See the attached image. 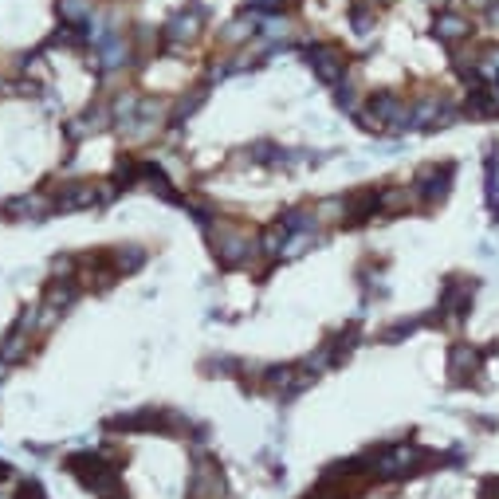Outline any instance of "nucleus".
I'll return each instance as SVG.
<instances>
[{"instance_id": "15", "label": "nucleus", "mask_w": 499, "mask_h": 499, "mask_svg": "<svg viewBox=\"0 0 499 499\" xmlns=\"http://www.w3.org/2000/svg\"><path fill=\"white\" fill-rule=\"evenodd\" d=\"M315 217H319V224H330V220L342 217V197H327L315 205Z\"/></svg>"}, {"instance_id": "18", "label": "nucleus", "mask_w": 499, "mask_h": 499, "mask_svg": "<svg viewBox=\"0 0 499 499\" xmlns=\"http://www.w3.org/2000/svg\"><path fill=\"white\" fill-rule=\"evenodd\" d=\"M334 102H339V110H346V114H358V95H354V87H339Z\"/></svg>"}, {"instance_id": "17", "label": "nucleus", "mask_w": 499, "mask_h": 499, "mask_svg": "<svg viewBox=\"0 0 499 499\" xmlns=\"http://www.w3.org/2000/svg\"><path fill=\"white\" fill-rule=\"evenodd\" d=\"M260 36H264V40H287V36H291V24H287V20H275V16H271V20H264Z\"/></svg>"}, {"instance_id": "4", "label": "nucleus", "mask_w": 499, "mask_h": 499, "mask_svg": "<svg viewBox=\"0 0 499 499\" xmlns=\"http://www.w3.org/2000/svg\"><path fill=\"white\" fill-rule=\"evenodd\" d=\"M307 67L315 71L319 83H339L346 75V55L334 43H315V48H307Z\"/></svg>"}, {"instance_id": "11", "label": "nucleus", "mask_w": 499, "mask_h": 499, "mask_svg": "<svg viewBox=\"0 0 499 499\" xmlns=\"http://www.w3.org/2000/svg\"><path fill=\"white\" fill-rule=\"evenodd\" d=\"M55 12H60L63 24L79 28V24H87L90 16H95V0H60V4H55Z\"/></svg>"}, {"instance_id": "10", "label": "nucleus", "mask_w": 499, "mask_h": 499, "mask_svg": "<svg viewBox=\"0 0 499 499\" xmlns=\"http://www.w3.org/2000/svg\"><path fill=\"white\" fill-rule=\"evenodd\" d=\"M146 264V248L142 244H118V248L110 252V268L118 271V275H130Z\"/></svg>"}, {"instance_id": "19", "label": "nucleus", "mask_w": 499, "mask_h": 499, "mask_svg": "<svg viewBox=\"0 0 499 499\" xmlns=\"http://www.w3.org/2000/svg\"><path fill=\"white\" fill-rule=\"evenodd\" d=\"M252 4H256V8H280L283 0H252Z\"/></svg>"}, {"instance_id": "5", "label": "nucleus", "mask_w": 499, "mask_h": 499, "mask_svg": "<svg viewBox=\"0 0 499 499\" xmlns=\"http://www.w3.org/2000/svg\"><path fill=\"white\" fill-rule=\"evenodd\" d=\"M472 295H476V280H464V275H449L444 280V287H440V303H437V310L440 315H464V310L472 307Z\"/></svg>"}, {"instance_id": "21", "label": "nucleus", "mask_w": 499, "mask_h": 499, "mask_svg": "<svg viewBox=\"0 0 499 499\" xmlns=\"http://www.w3.org/2000/svg\"><path fill=\"white\" fill-rule=\"evenodd\" d=\"M385 4H390V0H385Z\"/></svg>"}, {"instance_id": "14", "label": "nucleus", "mask_w": 499, "mask_h": 499, "mask_svg": "<svg viewBox=\"0 0 499 499\" xmlns=\"http://www.w3.org/2000/svg\"><path fill=\"white\" fill-rule=\"evenodd\" d=\"M417 327H421V319H397L390 330H385V334H381V342H401V339H409Z\"/></svg>"}, {"instance_id": "7", "label": "nucleus", "mask_w": 499, "mask_h": 499, "mask_svg": "<svg viewBox=\"0 0 499 499\" xmlns=\"http://www.w3.org/2000/svg\"><path fill=\"white\" fill-rule=\"evenodd\" d=\"M479 362H484V350L468 346V342H456V346L449 350V374H452V381H464V378H472V374H479Z\"/></svg>"}, {"instance_id": "20", "label": "nucleus", "mask_w": 499, "mask_h": 499, "mask_svg": "<svg viewBox=\"0 0 499 499\" xmlns=\"http://www.w3.org/2000/svg\"><path fill=\"white\" fill-rule=\"evenodd\" d=\"M4 369H8V362H4V358H0V378H4Z\"/></svg>"}, {"instance_id": "1", "label": "nucleus", "mask_w": 499, "mask_h": 499, "mask_svg": "<svg viewBox=\"0 0 499 499\" xmlns=\"http://www.w3.org/2000/svg\"><path fill=\"white\" fill-rule=\"evenodd\" d=\"M110 197H114L110 181H67L51 197V205L60 212H79V209H102V205H110Z\"/></svg>"}, {"instance_id": "12", "label": "nucleus", "mask_w": 499, "mask_h": 499, "mask_svg": "<svg viewBox=\"0 0 499 499\" xmlns=\"http://www.w3.org/2000/svg\"><path fill=\"white\" fill-rule=\"evenodd\" d=\"M205 99H209V90H205V87H193L189 99H181V102H177V110H173V122H189L193 114L205 107Z\"/></svg>"}, {"instance_id": "3", "label": "nucleus", "mask_w": 499, "mask_h": 499, "mask_svg": "<svg viewBox=\"0 0 499 499\" xmlns=\"http://www.w3.org/2000/svg\"><path fill=\"white\" fill-rule=\"evenodd\" d=\"M452 177H456V165H452V161H429V165H421L417 177H413V193L432 209V205H440V200L449 197Z\"/></svg>"}, {"instance_id": "13", "label": "nucleus", "mask_w": 499, "mask_h": 499, "mask_svg": "<svg viewBox=\"0 0 499 499\" xmlns=\"http://www.w3.org/2000/svg\"><path fill=\"white\" fill-rule=\"evenodd\" d=\"M205 369H212L209 378H232L236 369H244V362H240V358H228V354H217V358L205 362Z\"/></svg>"}, {"instance_id": "8", "label": "nucleus", "mask_w": 499, "mask_h": 499, "mask_svg": "<svg viewBox=\"0 0 499 499\" xmlns=\"http://www.w3.org/2000/svg\"><path fill=\"white\" fill-rule=\"evenodd\" d=\"M468 20H464V16H460V12H440L437 16V24H432V36H437L440 43H460V40H468Z\"/></svg>"}, {"instance_id": "9", "label": "nucleus", "mask_w": 499, "mask_h": 499, "mask_svg": "<svg viewBox=\"0 0 499 499\" xmlns=\"http://www.w3.org/2000/svg\"><path fill=\"white\" fill-rule=\"evenodd\" d=\"M275 224H280L287 236H310V232L319 228V217H315V209H287Z\"/></svg>"}, {"instance_id": "16", "label": "nucleus", "mask_w": 499, "mask_h": 499, "mask_svg": "<svg viewBox=\"0 0 499 499\" xmlns=\"http://www.w3.org/2000/svg\"><path fill=\"white\" fill-rule=\"evenodd\" d=\"M350 24L358 32H369L374 28V8H369V4H354V8H350Z\"/></svg>"}, {"instance_id": "6", "label": "nucleus", "mask_w": 499, "mask_h": 499, "mask_svg": "<svg viewBox=\"0 0 499 499\" xmlns=\"http://www.w3.org/2000/svg\"><path fill=\"white\" fill-rule=\"evenodd\" d=\"M200 20H205V8H200V4H189L185 12H177V16L165 24V51H177L181 43H193V40H197Z\"/></svg>"}, {"instance_id": "2", "label": "nucleus", "mask_w": 499, "mask_h": 499, "mask_svg": "<svg viewBox=\"0 0 499 499\" xmlns=\"http://www.w3.org/2000/svg\"><path fill=\"white\" fill-rule=\"evenodd\" d=\"M67 464H71V472H79V479L87 484L90 491H95V495H102V499H122L118 468L102 464L99 456H71Z\"/></svg>"}]
</instances>
